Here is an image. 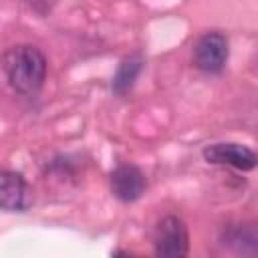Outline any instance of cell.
Returning a JSON list of instances; mask_svg holds the SVG:
<instances>
[{"instance_id": "1", "label": "cell", "mask_w": 258, "mask_h": 258, "mask_svg": "<svg viewBox=\"0 0 258 258\" xmlns=\"http://www.w3.org/2000/svg\"><path fill=\"white\" fill-rule=\"evenodd\" d=\"M4 73L14 91L22 95H36L46 79V58L30 44H18L4 52Z\"/></svg>"}, {"instance_id": "2", "label": "cell", "mask_w": 258, "mask_h": 258, "mask_svg": "<svg viewBox=\"0 0 258 258\" xmlns=\"http://www.w3.org/2000/svg\"><path fill=\"white\" fill-rule=\"evenodd\" d=\"M153 248L157 256L183 258L189 252V234L185 222L177 216H163L155 226Z\"/></svg>"}, {"instance_id": "3", "label": "cell", "mask_w": 258, "mask_h": 258, "mask_svg": "<svg viewBox=\"0 0 258 258\" xmlns=\"http://www.w3.org/2000/svg\"><path fill=\"white\" fill-rule=\"evenodd\" d=\"M228 60V38L218 32L210 30L204 32L194 44V62L204 73H220Z\"/></svg>"}, {"instance_id": "4", "label": "cell", "mask_w": 258, "mask_h": 258, "mask_svg": "<svg viewBox=\"0 0 258 258\" xmlns=\"http://www.w3.org/2000/svg\"><path fill=\"white\" fill-rule=\"evenodd\" d=\"M202 155L208 163L230 165L240 171H250L258 163L256 153L242 143H212V145L204 147Z\"/></svg>"}, {"instance_id": "5", "label": "cell", "mask_w": 258, "mask_h": 258, "mask_svg": "<svg viewBox=\"0 0 258 258\" xmlns=\"http://www.w3.org/2000/svg\"><path fill=\"white\" fill-rule=\"evenodd\" d=\"M32 206V189L26 179L16 173L2 169L0 171V208L8 212H26Z\"/></svg>"}, {"instance_id": "6", "label": "cell", "mask_w": 258, "mask_h": 258, "mask_svg": "<svg viewBox=\"0 0 258 258\" xmlns=\"http://www.w3.org/2000/svg\"><path fill=\"white\" fill-rule=\"evenodd\" d=\"M145 175L135 165H119L111 173V191L121 202H135L145 191Z\"/></svg>"}, {"instance_id": "7", "label": "cell", "mask_w": 258, "mask_h": 258, "mask_svg": "<svg viewBox=\"0 0 258 258\" xmlns=\"http://www.w3.org/2000/svg\"><path fill=\"white\" fill-rule=\"evenodd\" d=\"M141 69H143V58H141V54H131V56L123 58L121 64L117 67V73L113 75L111 89H113L117 95H125V93L133 87V83L137 81Z\"/></svg>"}, {"instance_id": "8", "label": "cell", "mask_w": 258, "mask_h": 258, "mask_svg": "<svg viewBox=\"0 0 258 258\" xmlns=\"http://www.w3.org/2000/svg\"><path fill=\"white\" fill-rule=\"evenodd\" d=\"M256 242H258V236H256V228L252 224L248 226H236V228H230L224 236V244L228 246H234L238 252H246L244 246L248 244L252 250H256Z\"/></svg>"}]
</instances>
